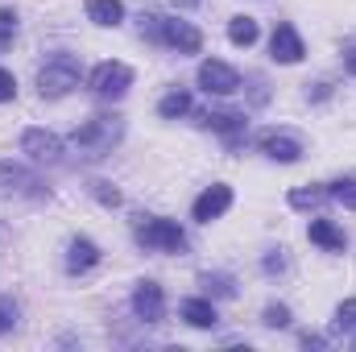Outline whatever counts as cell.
I'll return each mask as SVG.
<instances>
[{
	"instance_id": "25",
	"label": "cell",
	"mask_w": 356,
	"mask_h": 352,
	"mask_svg": "<svg viewBox=\"0 0 356 352\" xmlns=\"http://www.w3.org/2000/svg\"><path fill=\"white\" fill-rule=\"evenodd\" d=\"M336 332H356V298L340 303V311H336Z\"/></svg>"
},
{
	"instance_id": "14",
	"label": "cell",
	"mask_w": 356,
	"mask_h": 352,
	"mask_svg": "<svg viewBox=\"0 0 356 352\" xmlns=\"http://www.w3.org/2000/svg\"><path fill=\"white\" fill-rule=\"evenodd\" d=\"M178 315H182L191 328H199V332H207V328H216V323H220V315H216V303H211V298H182V303H178Z\"/></svg>"
},
{
	"instance_id": "24",
	"label": "cell",
	"mask_w": 356,
	"mask_h": 352,
	"mask_svg": "<svg viewBox=\"0 0 356 352\" xmlns=\"http://www.w3.org/2000/svg\"><path fill=\"white\" fill-rule=\"evenodd\" d=\"M261 323H266V328H290V307H282V303H269L266 315H261Z\"/></svg>"
},
{
	"instance_id": "18",
	"label": "cell",
	"mask_w": 356,
	"mask_h": 352,
	"mask_svg": "<svg viewBox=\"0 0 356 352\" xmlns=\"http://www.w3.org/2000/svg\"><path fill=\"white\" fill-rule=\"evenodd\" d=\"M228 42L232 46H253L257 42V21L253 17H232L228 21Z\"/></svg>"
},
{
	"instance_id": "31",
	"label": "cell",
	"mask_w": 356,
	"mask_h": 352,
	"mask_svg": "<svg viewBox=\"0 0 356 352\" xmlns=\"http://www.w3.org/2000/svg\"><path fill=\"white\" fill-rule=\"evenodd\" d=\"M302 344H307V349H323L327 340H323V336H311V332H307V336H302Z\"/></svg>"
},
{
	"instance_id": "6",
	"label": "cell",
	"mask_w": 356,
	"mask_h": 352,
	"mask_svg": "<svg viewBox=\"0 0 356 352\" xmlns=\"http://www.w3.org/2000/svg\"><path fill=\"white\" fill-rule=\"evenodd\" d=\"M0 199H46V186H42V178L29 175L25 166L0 162Z\"/></svg>"
},
{
	"instance_id": "17",
	"label": "cell",
	"mask_w": 356,
	"mask_h": 352,
	"mask_svg": "<svg viewBox=\"0 0 356 352\" xmlns=\"http://www.w3.org/2000/svg\"><path fill=\"white\" fill-rule=\"evenodd\" d=\"M88 17L95 25H120L124 21V4L120 0H88Z\"/></svg>"
},
{
	"instance_id": "20",
	"label": "cell",
	"mask_w": 356,
	"mask_h": 352,
	"mask_svg": "<svg viewBox=\"0 0 356 352\" xmlns=\"http://www.w3.org/2000/svg\"><path fill=\"white\" fill-rule=\"evenodd\" d=\"M191 112V95L186 91H170V95H162V104H158V116L162 120H178V116H186Z\"/></svg>"
},
{
	"instance_id": "10",
	"label": "cell",
	"mask_w": 356,
	"mask_h": 352,
	"mask_svg": "<svg viewBox=\"0 0 356 352\" xmlns=\"http://www.w3.org/2000/svg\"><path fill=\"white\" fill-rule=\"evenodd\" d=\"M257 145H261V154L273 158V162H298V158H302V141H298L294 133H286V129H266V133H257Z\"/></svg>"
},
{
	"instance_id": "19",
	"label": "cell",
	"mask_w": 356,
	"mask_h": 352,
	"mask_svg": "<svg viewBox=\"0 0 356 352\" xmlns=\"http://www.w3.org/2000/svg\"><path fill=\"white\" fill-rule=\"evenodd\" d=\"M327 199H332L327 186H298V191H290V207H298V211L319 207V203H327Z\"/></svg>"
},
{
	"instance_id": "27",
	"label": "cell",
	"mask_w": 356,
	"mask_h": 352,
	"mask_svg": "<svg viewBox=\"0 0 356 352\" xmlns=\"http://www.w3.org/2000/svg\"><path fill=\"white\" fill-rule=\"evenodd\" d=\"M17 38V13L13 8H0V46H8Z\"/></svg>"
},
{
	"instance_id": "3",
	"label": "cell",
	"mask_w": 356,
	"mask_h": 352,
	"mask_svg": "<svg viewBox=\"0 0 356 352\" xmlns=\"http://www.w3.org/2000/svg\"><path fill=\"white\" fill-rule=\"evenodd\" d=\"M79 79H83L79 58L58 50V54H50V58L42 63V71H38V91H42V99H63L67 91L79 88Z\"/></svg>"
},
{
	"instance_id": "4",
	"label": "cell",
	"mask_w": 356,
	"mask_h": 352,
	"mask_svg": "<svg viewBox=\"0 0 356 352\" xmlns=\"http://www.w3.org/2000/svg\"><path fill=\"white\" fill-rule=\"evenodd\" d=\"M137 241L149 249V253H182L186 249V232L178 228L175 220H162V216H149L137 224Z\"/></svg>"
},
{
	"instance_id": "9",
	"label": "cell",
	"mask_w": 356,
	"mask_h": 352,
	"mask_svg": "<svg viewBox=\"0 0 356 352\" xmlns=\"http://www.w3.org/2000/svg\"><path fill=\"white\" fill-rule=\"evenodd\" d=\"M203 125H207L211 133H220L228 150H241L245 137H249V120H245V112H207Z\"/></svg>"
},
{
	"instance_id": "2",
	"label": "cell",
	"mask_w": 356,
	"mask_h": 352,
	"mask_svg": "<svg viewBox=\"0 0 356 352\" xmlns=\"http://www.w3.org/2000/svg\"><path fill=\"white\" fill-rule=\"evenodd\" d=\"M141 33H149V42H162L178 54H199L203 50V33L191 25V21H178V17H141Z\"/></svg>"
},
{
	"instance_id": "11",
	"label": "cell",
	"mask_w": 356,
	"mask_h": 352,
	"mask_svg": "<svg viewBox=\"0 0 356 352\" xmlns=\"http://www.w3.org/2000/svg\"><path fill=\"white\" fill-rule=\"evenodd\" d=\"M228 207H232V186H228V182H216V186H207V191L195 199L191 216H195L199 224H211V220H220Z\"/></svg>"
},
{
	"instance_id": "5",
	"label": "cell",
	"mask_w": 356,
	"mask_h": 352,
	"mask_svg": "<svg viewBox=\"0 0 356 352\" xmlns=\"http://www.w3.org/2000/svg\"><path fill=\"white\" fill-rule=\"evenodd\" d=\"M88 88L99 95V99H120L124 91L133 88V67L129 63H99L95 71L88 75Z\"/></svg>"
},
{
	"instance_id": "28",
	"label": "cell",
	"mask_w": 356,
	"mask_h": 352,
	"mask_svg": "<svg viewBox=\"0 0 356 352\" xmlns=\"http://www.w3.org/2000/svg\"><path fill=\"white\" fill-rule=\"evenodd\" d=\"M13 95H17V79H13V71H0V104L13 99Z\"/></svg>"
},
{
	"instance_id": "22",
	"label": "cell",
	"mask_w": 356,
	"mask_h": 352,
	"mask_svg": "<svg viewBox=\"0 0 356 352\" xmlns=\"http://www.w3.org/2000/svg\"><path fill=\"white\" fill-rule=\"evenodd\" d=\"M203 286H207V294H216V298H236V282H232L228 273H203Z\"/></svg>"
},
{
	"instance_id": "13",
	"label": "cell",
	"mask_w": 356,
	"mask_h": 352,
	"mask_svg": "<svg viewBox=\"0 0 356 352\" xmlns=\"http://www.w3.org/2000/svg\"><path fill=\"white\" fill-rule=\"evenodd\" d=\"M269 54H273V63H302L307 46H302V38H298L294 25H277L273 38H269Z\"/></svg>"
},
{
	"instance_id": "30",
	"label": "cell",
	"mask_w": 356,
	"mask_h": 352,
	"mask_svg": "<svg viewBox=\"0 0 356 352\" xmlns=\"http://www.w3.org/2000/svg\"><path fill=\"white\" fill-rule=\"evenodd\" d=\"M282 269H286V257H282V253H269L266 257V273H282Z\"/></svg>"
},
{
	"instance_id": "1",
	"label": "cell",
	"mask_w": 356,
	"mask_h": 352,
	"mask_svg": "<svg viewBox=\"0 0 356 352\" xmlns=\"http://www.w3.org/2000/svg\"><path fill=\"white\" fill-rule=\"evenodd\" d=\"M124 137V120L120 116H108V112H99V116H91V120H83L75 133H71V145L83 154V158H108L112 154V145Z\"/></svg>"
},
{
	"instance_id": "23",
	"label": "cell",
	"mask_w": 356,
	"mask_h": 352,
	"mask_svg": "<svg viewBox=\"0 0 356 352\" xmlns=\"http://www.w3.org/2000/svg\"><path fill=\"white\" fill-rule=\"evenodd\" d=\"M17 319H21L17 298H13V294H0V336H8V332L17 328Z\"/></svg>"
},
{
	"instance_id": "12",
	"label": "cell",
	"mask_w": 356,
	"mask_h": 352,
	"mask_svg": "<svg viewBox=\"0 0 356 352\" xmlns=\"http://www.w3.org/2000/svg\"><path fill=\"white\" fill-rule=\"evenodd\" d=\"M133 311H137L141 323H162V315H166V294H162V286H158V282H137V290H133Z\"/></svg>"
},
{
	"instance_id": "7",
	"label": "cell",
	"mask_w": 356,
	"mask_h": 352,
	"mask_svg": "<svg viewBox=\"0 0 356 352\" xmlns=\"http://www.w3.org/2000/svg\"><path fill=\"white\" fill-rule=\"evenodd\" d=\"M21 150L42 162V166H58L63 162V137H54L50 129H25L21 133Z\"/></svg>"
},
{
	"instance_id": "29",
	"label": "cell",
	"mask_w": 356,
	"mask_h": 352,
	"mask_svg": "<svg viewBox=\"0 0 356 352\" xmlns=\"http://www.w3.org/2000/svg\"><path fill=\"white\" fill-rule=\"evenodd\" d=\"M344 71L356 75V38H344Z\"/></svg>"
},
{
	"instance_id": "21",
	"label": "cell",
	"mask_w": 356,
	"mask_h": 352,
	"mask_svg": "<svg viewBox=\"0 0 356 352\" xmlns=\"http://www.w3.org/2000/svg\"><path fill=\"white\" fill-rule=\"evenodd\" d=\"M327 195L356 211V175H344V178H336V182H327Z\"/></svg>"
},
{
	"instance_id": "8",
	"label": "cell",
	"mask_w": 356,
	"mask_h": 352,
	"mask_svg": "<svg viewBox=\"0 0 356 352\" xmlns=\"http://www.w3.org/2000/svg\"><path fill=\"white\" fill-rule=\"evenodd\" d=\"M199 88L207 95H232V91H241V75L228 63L207 58V63H199Z\"/></svg>"
},
{
	"instance_id": "32",
	"label": "cell",
	"mask_w": 356,
	"mask_h": 352,
	"mask_svg": "<svg viewBox=\"0 0 356 352\" xmlns=\"http://www.w3.org/2000/svg\"><path fill=\"white\" fill-rule=\"evenodd\" d=\"M178 8H191V4H199V0H175Z\"/></svg>"
},
{
	"instance_id": "26",
	"label": "cell",
	"mask_w": 356,
	"mask_h": 352,
	"mask_svg": "<svg viewBox=\"0 0 356 352\" xmlns=\"http://www.w3.org/2000/svg\"><path fill=\"white\" fill-rule=\"evenodd\" d=\"M91 195H95L104 207H116V203H120V191H116L112 182H91Z\"/></svg>"
},
{
	"instance_id": "16",
	"label": "cell",
	"mask_w": 356,
	"mask_h": 352,
	"mask_svg": "<svg viewBox=\"0 0 356 352\" xmlns=\"http://www.w3.org/2000/svg\"><path fill=\"white\" fill-rule=\"evenodd\" d=\"M307 237H311L319 249H327V253H340V249H344V228H336L332 220H311Z\"/></svg>"
},
{
	"instance_id": "15",
	"label": "cell",
	"mask_w": 356,
	"mask_h": 352,
	"mask_svg": "<svg viewBox=\"0 0 356 352\" xmlns=\"http://www.w3.org/2000/svg\"><path fill=\"white\" fill-rule=\"evenodd\" d=\"M99 265V249H95V241L88 237H75L71 245H67V273H88Z\"/></svg>"
}]
</instances>
